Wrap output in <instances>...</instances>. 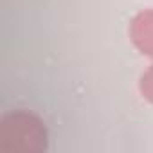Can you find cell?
Listing matches in <instances>:
<instances>
[{
  "label": "cell",
  "mask_w": 153,
  "mask_h": 153,
  "mask_svg": "<svg viewBox=\"0 0 153 153\" xmlns=\"http://www.w3.org/2000/svg\"><path fill=\"white\" fill-rule=\"evenodd\" d=\"M131 36L142 54L153 56V11H144L135 16L131 24Z\"/></svg>",
  "instance_id": "cell-1"
},
{
  "label": "cell",
  "mask_w": 153,
  "mask_h": 153,
  "mask_svg": "<svg viewBox=\"0 0 153 153\" xmlns=\"http://www.w3.org/2000/svg\"><path fill=\"white\" fill-rule=\"evenodd\" d=\"M140 90L146 96V99H149L153 103V67L142 76V79H140Z\"/></svg>",
  "instance_id": "cell-2"
}]
</instances>
